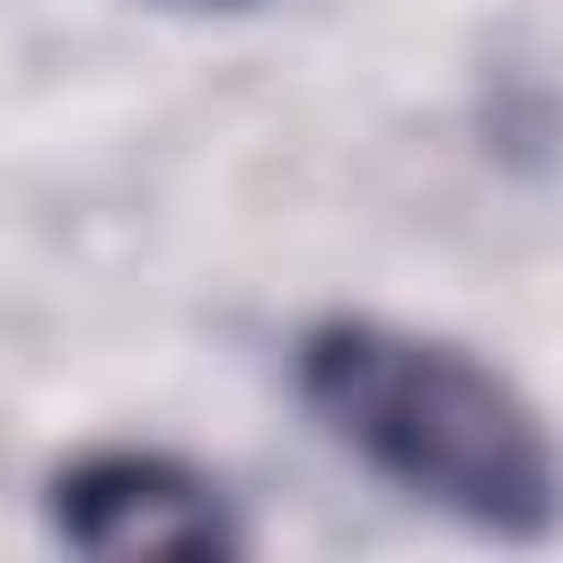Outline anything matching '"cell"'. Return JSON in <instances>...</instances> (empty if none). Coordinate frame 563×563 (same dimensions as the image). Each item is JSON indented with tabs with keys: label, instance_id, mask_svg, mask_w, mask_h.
Returning <instances> with one entry per match:
<instances>
[{
	"label": "cell",
	"instance_id": "obj_1",
	"mask_svg": "<svg viewBox=\"0 0 563 563\" xmlns=\"http://www.w3.org/2000/svg\"><path fill=\"white\" fill-rule=\"evenodd\" d=\"M290 387L334 449H352L405 501L493 545H545L563 528V449L528 387L475 343L334 308L299 325Z\"/></svg>",
	"mask_w": 563,
	"mask_h": 563
},
{
	"label": "cell",
	"instance_id": "obj_2",
	"mask_svg": "<svg viewBox=\"0 0 563 563\" xmlns=\"http://www.w3.org/2000/svg\"><path fill=\"white\" fill-rule=\"evenodd\" d=\"M44 519L62 545L106 554V563H211L238 554V501L220 493V475H202L176 449L150 440H88L44 475Z\"/></svg>",
	"mask_w": 563,
	"mask_h": 563
},
{
	"label": "cell",
	"instance_id": "obj_3",
	"mask_svg": "<svg viewBox=\"0 0 563 563\" xmlns=\"http://www.w3.org/2000/svg\"><path fill=\"white\" fill-rule=\"evenodd\" d=\"M158 9H255V0H158Z\"/></svg>",
	"mask_w": 563,
	"mask_h": 563
}]
</instances>
